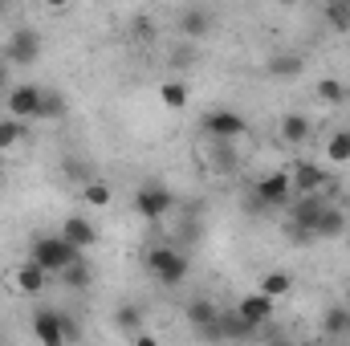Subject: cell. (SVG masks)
I'll return each instance as SVG.
<instances>
[{"label":"cell","instance_id":"31","mask_svg":"<svg viewBox=\"0 0 350 346\" xmlns=\"http://www.w3.org/2000/svg\"><path fill=\"white\" fill-rule=\"evenodd\" d=\"M151 33H155V25H151L147 16H139V21H135V37H151Z\"/></svg>","mask_w":350,"mask_h":346},{"label":"cell","instance_id":"9","mask_svg":"<svg viewBox=\"0 0 350 346\" xmlns=\"http://www.w3.org/2000/svg\"><path fill=\"white\" fill-rule=\"evenodd\" d=\"M49 277H53V273H49L45 265H37V261L29 257L25 265H16V269H12V277H8V281H12V289H16V293H25V297H41V293H45V285H49Z\"/></svg>","mask_w":350,"mask_h":346},{"label":"cell","instance_id":"28","mask_svg":"<svg viewBox=\"0 0 350 346\" xmlns=\"http://www.w3.org/2000/svg\"><path fill=\"white\" fill-rule=\"evenodd\" d=\"M90 277H94V273H90V265H86L82 257L74 261V265H66V269H62V281H66L70 289H86Z\"/></svg>","mask_w":350,"mask_h":346},{"label":"cell","instance_id":"27","mask_svg":"<svg viewBox=\"0 0 350 346\" xmlns=\"http://www.w3.org/2000/svg\"><path fill=\"white\" fill-rule=\"evenodd\" d=\"M37 118H66V98L57 94V90H41V114Z\"/></svg>","mask_w":350,"mask_h":346},{"label":"cell","instance_id":"15","mask_svg":"<svg viewBox=\"0 0 350 346\" xmlns=\"http://www.w3.org/2000/svg\"><path fill=\"white\" fill-rule=\"evenodd\" d=\"M62 237H66L70 245H78V249H94V245H98V228L90 224L86 216H70V220L62 224Z\"/></svg>","mask_w":350,"mask_h":346},{"label":"cell","instance_id":"36","mask_svg":"<svg viewBox=\"0 0 350 346\" xmlns=\"http://www.w3.org/2000/svg\"><path fill=\"white\" fill-rule=\"evenodd\" d=\"M347 4H350V0H347Z\"/></svg>","mask_w":350,"mask_h":346},{"label":"cell","instance_id":"11","mask_svg":"<svg viewBox=\"0 0 350 346\" xmlns=\"http://www.w3.org/2000/svg\"><path fill=\"white\" fill-rule=\"evenodd\" d=\"M183 314H187V322H191V326H196L204 338H220V334H216L220 306H216L212 297H196V302H187V310H183Z\"/></svg>","mask_w":350,"mask_h":346},{"label":"cell","instance_id":"21","mask_svg":"<svg viewBox=\"0 0 350 346\" xmlns=\"http://www.w3.org/2000/svg\"><path fill=\"white\" fill-rule=\"evenodd\" d=\"M301 66H306V62H301L297 53H273V57H269V74H273V78H297Z\"/></svg>","mask_w":350,"mask_h":346},{"label":"cell","instance_id":"3","mask_svg":"<svg viewBox=\"0 0 350 346\" xmlns=\"http://www.w3.org/2000/svg\"><path fill=\"white\" fill-rule=\"evenodd\" d=\"M33 338L45 346H62V343L82 338V326H74L62 310H37L33 314Z\"/></svg>","mask_w":350,"mask_h":346},{"label":"cell","instance_id":"26","mask_svg":"<svg viewBox=\"0 0 350 346\" xmlns=\"http://www.w3.org/2000/svg\"><path fill=\"white\" fill-rule=\"evenodd\" d=\"M82 200H86L90 208H110L114 191H110V183H102V179H90L86 187H82Z\"/></svg>","mask_w":350,"mask_h":346},{"label":"cell","instance_id":"30","mask_svg":"<svg viewBox=\"0 0 350 346\" xmlns=\"http://www.w3.org/2000/svg\"><path fill=\"white\" fill-rule=\"evenodd\" d=\"M114 322H118V330H126V334H131V330H139V322H143V310L126 302V306L118 310V318H114Z\"/></svg>","mask_w":350,"mask_h":346},{"label":"cell","instance_id":"34","mask_svg":"<svg viewBox=\"0 0 350 346\" xmlns=\"http://www.w3.org/2000/svg\"><path fill=\"white\" fill-rule=\"evenodd\" d=\"M0 172H4V151H0Z\"/></svg>","mask_w":350,"mask_h":346},{"label":"cell","instance_id":"35","mask_svg":"<svg viewBox=\"0 0 350 346\" xmlns=\"http://www.w3.org/2000/svg\"><path fill=\"white\" fill-rule=\"evenodd\" d=\"M0 8H4V0H0Z\"/></svg>","mask_w":350,"mask_h":346},{"label":"cell","instance_id":"14","mask_svg":"<svg viewBox=\"0 0 350 346\" xmlns=\"http://www.w3.org/2000/svg\"><path fill=\"white\" fill-rule=\"evenodd\" d=\"M289 179H293V191L297 196H310V191H322L326 183H330V175H326V168L322 163H310V159H301L293 172H289Z\"/></svg>","mask_w":350,"mask_h":346},{"label":"cell","instance_id":"12","mask_svg":"<svg viewBox=\"0 0 350 346\" xmlns=\"http://www.w3.org/2000/svg\"><path fill=\"white\" fill-rule=\"evenodd\" d=\"M4 106L16 118H37L41 114V86H12L4 94Z\"/></svg>","mask_w":350,"mask_h":346},{"label":"cell","instance_id":"16","mask_svg":"<svg viewBox=\"0 0 350 346\" xmlns=\"http://www.w3.org/2000/svg\"><path fill=\"white\" fill-rule=\"evenodd\" d=\"M216 334H220V338H253L257 326H249L237 310H220V318H216Z\"/></svg>","mask_w":350,"mask_h":346},{"label":"cell","instance_id":"22","mask_svg":"<svg viewBox=\"0 0 350 346\" xmlns=\"http://www.w3.org/2000/svg\"><path fill=\"white\" fill-rule=\"evenodd\" d=\"M257 289L269 293V297L277 302V297H285V293L293 289V277H289V273H281V269H273V273H265V277H261V285H257Z\"/></svg>","mask_w":350,"mask_h":346},{"label":"cell","instance_id":"2","mask_svg":"<svg viewBox=\"0 0 350 346\" xmlns=\"http://www.w3.org/2000/svg\"><path fill=\"white\" fill-rule=\"evenodd\" d=\"M187 269H191V261H187V253L179 249V245H172V249H151L147 253V273L159 281V285H183V277H187Z\"/></svg>","mask_w":350,"mask_h":346},{"label":"cell","instance_id":"6","mask_svg":"<svg viewBox=\"0 0 350 346\" xmlns=\"http://www.w3.org/2000/svg\"><path fill=\"white\" fill-rule=\"evenodd\" d=\"M172 208H175V196L167 187H159V183H143V187L135 191V212H139L143 220H163Z\"/></svg>","mask_w":350,"mask_h":346},{"label":"cell","instance_id":"20","mask_svg":"<svg viewBox=\"0 0 350 346\" xmlns=\"http://www.w3.org/2000/svg\"><path fill=\"white\" fill-rule=\"evenodd\" d=\"M21 143H25V118H16V114L0 118V151H12Z\"/></svg>","mask_w":350,"mask_h":346},{"label":"cell","instance_id":"5","mask_svg":"<svg viewBox=\"0 0 350 346\" xmlns=\"http://www.w3.org/2000/svg\"><path fill=\"white\" fill-rule=\"evenodd\" d=\"M253 196L261 200L269 212H277V208H289V200H293L297 191H293L289 172H269V175H261V179L253 183Z\"/></svg>","mask_w":350,"mask_h":346},{"label":"cell","instance_id":"29","mask_svg":"<svg viewBox=\"0 0 350 346\" xmlns=\"http://www.w3.org/2000/svg\"><path fill=\"white\" fill-rule=\"evenodd\" d=\"M326 21H330L338 33H350V4L347 0H330V4H326Z\"/></svg>","mask_w":350,"mask_h":346},{"label":"cell","instance_id":"32","mask_svg":"<svg viewBox=\"0 0 350 346\" xmlns=\"http://www.w3.org/2000/svg\"><path fill=\"white\" fill-rule=\"evenodd\" d=\"M45 4H49V8H66L70 0H45Z\"/></svg>","mask_w":350,"mask_h":346},{"label":"cell","instance_id":"10","mask_svg":"<svg viewBox=\"0 0 350 346\" xmlns=\"http://www.w3.org/2000/svg\"><path fill=\"white\" fill-rule=\"evenodd\" d=\"M277 135H281V143H285V147H306V143L314 139V122H310L301 110H289V114H281Z\"/></svg>","mask_w":350,"mask_h":346},{"label":"cell","instance_id":"13","mask_svg":"<svg viewBox=\"0 0 350 346\" xmlns=\"http://www.w3.org/2000/svg\"><path fill=\"white\" fill-rule=\"evenodd\" d=\"M237 314H241L249 326H257V330H261V326L273 322V297L261 293V289H257V293H245V297H241V306H237Z\"/></svg>","mask_w":350,"mask_h":346},{"label":"cell","instance_id":"18","mask_svg":"<svg viewBox=\"0 0 350 346\" xmlns=\"http://www.w3.org/2000/svg\"><path fill=\"white\" fill-rule=\"evenodd\" d=\"M342 228H347V216H342V208H334V204H326L322 208V216H318V241H330V237H342Z\"/></svg>","mask_w":350,"mask_h":346},{"label":"cell","instance_id":"24","mask_svg":"<svg viewBox=\"0 0 350 346\" xmlns=\"http://www.w3.org/2000/svg\"><path fill=\"white\" fill-rule=\"evenodd\" d=\"M322 330H326L330 338H347V330H350V310H342V306L326 310V318H322Z\"/></svg>","mask_w":350,"mask_h":346},{"label":"cell","instance_id":"4","mask_svg":"<svg viewBox=\"0 0 350 346\" xmlns=\"http://www.w3.org/2000/svg\"><path fill=\"white\" fill-rule=\"evenodd\" d=\"M29 257L37 261V265H45L49 273H62L66 265H74V261L82 257V249H78V245H70L66 237H41V241H33Z\"/></svg>","mask_w":350,"mask_h":346},{"label":"cell","instance_id":"8","mask_svg":"<svg viewBox=\"0 0 350 346\" xmlns=\"http://www.w3.org/2000/svg\"><path fill=\"white\" fill-rule=\"evenodd\" d=\"M4 57H8V66H33L41 57V33L37 29H16L4 45Z\"/></svg>","mask_w":350,"mask_h":346},{"label":"cell","instance_id":"33","mask_svg":"<svg viewBox=\"0 0 350 346\" xmlns=\"http://www.w3.org/2000/svg\"><path fill=\"white\" fill-rule=\"evenodd\" d=\"M4 70H8V57H4V62H0V86H4Z\"/></svg>","mask_w":350,"mask_h":346},{"label":"cell","instance_id":"1","mask_svg":"<svg viewBox=\"0 0 350 346\" xmlns=\"http://www.w3.org/2000/svg\"><path fill=\"white\" fill-rule=\"evenodd\" d=\"M322 208H326L322 191H310V196L289 200V237H293V241H318V232H314V228H318Z\"/></svg>","mask_w":350,"mask_h":346},{"label":"cell","instance_id":"19","mask_svg":"<svg viewBox=\"0 0 350 346\" xmlns=\"http://www.w3.org/2000/svg\"><path fill=\"white\" fill-rule=\"evenodd\" d=\"M326 159L330 163H350V127H338V131H330V139H326Z\"/></svg>","mask_w":350,"mask_h":346},{"label":"cell","instance_id":"23","mask_svg":"<svg viewBox=\"0 0 350 346\" xmlns=\"http://www.w3.org/2000/svg\"><path fill=\"white\" fill-rule=\"evenodd\" d=\"M314 94H318V102H326V106H342L347 102V94L350 90L338 82V78H322L318 86H314Z\"/></svg>","mask_w":350,"mask_h":346},{"label":"cell","instance_id":"7","mask_svg":"<svg viewBox=\"0 0 350 346\" xmlns=\"http://www.w3.org/2000/svg\"><path fill=\"white\" fill-rule=\"evenodd\" d=\"M200 127H204V135L208 139H241L245 131H249V122L241 118V110H208L204 118H200Z\"/></svg>","mask_w":350,"mask_h":346},{"label":"cell","instance_id":"17","mask_svg":"<svg viewBox=\"0 0 350 346\" xmlns=\"http://www.w3.org/2000/svg\"><path fill=\"white\" fill-rule=\"evenodd\" d=\"M179 33H183V37H191V41L208 37V33H212V16H208V8H187V12H183V21H179Z\"/></svg>","mask_w":350,"mask_h":346},{"label":"cell","instance_id":"25","mask_svg":"<svg viewBox=\"0 0 350 346\" xmlns=\"http://www.w3.org/2000/svg\"><path fill=\"white\" fill-rule=\"evenodd\" d=\"M159 102H163L167 110H183V106H187V86H183L179 78L163 82V86H159Z\"/></svg>","mask_w":350,"mask_h":346}]
</instances>
